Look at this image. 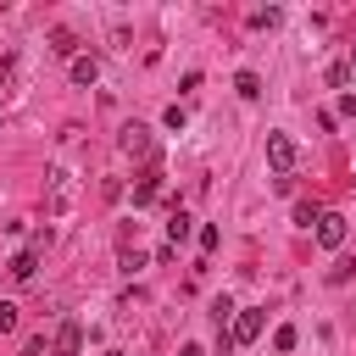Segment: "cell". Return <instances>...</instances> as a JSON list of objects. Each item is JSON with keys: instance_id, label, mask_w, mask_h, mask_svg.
I'll return each mask as SVG.
<instances>
[{"instance_id": "12", "label": "cell", "mask_w": 356, "mask_h": 356, "mask_svg": "<svg viewBox=\"0 0 356 356\" xmlns=\"http://www.w3.org/2000/svg\"><path fill=\"white\" fill-rule=\"evenodd\" d=\"M284 22V11L278 6H261V11H250V28H278Z\"/></svg>"}, {"instance_id": "2", "label": "cell", "mask_w": 356, "mask_h": 356, "mask_svg": "<svg viewBox=\"0 0 356 356\" xmlns=\"http://www.w3.org/2000/svg\"><path fill=\"white\" fill-rule=\"evenodd\" d=\"M117 145H122V156H139V161H150V156H156V139H150V128H145V122H128Z\"/></svg>"}, {"instance_id": "6", "label": "cell", "mask_w": 356, "mask_h": 356, "mask_svg": "<svg viewBox=\"0 0 356 356\" xmlns=\"http://www.w3.org/2000/svg\"><path fill=\"white\" fill-rule=\"evenodd\" d=\"M67 206H72V178H67V172H50V211L61 217Z\"/></svg>"}, {"instance_id": "1", "label": "cell", "mask_w": 356, "mask_h": 356, "mask_svg": "<svg viewBox=\"0 0 356 356\" xmlns=\"http://www.w3.org/2000/svg\"><path fill=\"white\" fill-rule=\"evenodd\" d=\"M267 161H273V172L284 178V172H295V161H300V145H295L289 134H278V128H273V134H267Z\"/></svg>"}, {"instance_id": "19", "label": "cell", "mask_w": 356, "mask_h": 356, "mask_svg": "<svg viewBox=\"0 0 356 356\" xmlns=\"http://www.w3.org/2000/svg\"><path fill=\"white\" fill-rule=\"evenodd\" d=\"M328 83H334V89H345V83H350V67H345V61H334V67H328Z\"/></svg>"}, {"instance_id": "15", "label": "cell", "mask_w": 356, "mask_h": 356, "mask_svg": "<svg viewBox=\"0 0 356 356\" xmlns=\"http://www.w3.org/2000/svg\"><path fill=\"white\" fill-rule=\"evenodd\" d=\"M317 217H323V206H317V200H300V206H295V222H300V228H312Z\"/></svg>"}, {"instance_id": "17", "label": "cell", "mask_w": 356, "mask_h": 356, "mask_svg": "<svg viewBox=\"0 0 356 356\" xmlns=\"http://www.w3.org/2000/svg\"><path fill=\"white\" fill-rule=\"evenodd\" d=\"M234 312H239V306H234L228 295H222V300H211V317H217V328H222V323H234Z\"/></svg>"}, {"instance_id": "14", "label": "cell", "mask_w": 356, "mask_h": 356, "mask_svg": "<svg viewBox=\"0 0 356 356\" xmlns=\"http://www.w3.org/2000/svg\"><path fill=\"white\" fill-rule=\"evenodd\" d=\"M234 89H239L245 100H256V95H261V78H256V72H239V78H234Z\"/></svg>"}, {"instance_id": "7", "label": "cell", "mask_w": 356, "mask_h": 356, "mask_svg": "<svg viewBox=\"0 0 356 356\" xmlns=\"http://www.w3.org/2000/svg\"><path fill=\"white\" fill-rule=\"evenodd\" d=\"M6 273H11V278H17V284H28V278H33V273H39V250H17V256H11V261H6Z\"/></svg>"}, {"instance_id": "8", "label": "cell", "mask_w": 356, "mask_h": 356, "mask_svg": "<svg viewBox=\"0 0 356 356\" xmlns=\"http://www.w3.org/2000/svg\"><path fill=\"white\" fill-rule=\"evenodd\" d=\"M78 350H83V328L78 323H61L56 328V356H78Z\"/></svg>"}, {"instance_id": "21", "label": "cell", "mask_w": 356, "mask_h": 356, "mask_svg": "<svg viewBox=\"0 0 356 356\" xmlns=\"http://www.w3.org/2000/svg\"><path fill=\"white\" fill-rule=\"evenodd\" d=\"M178 356H206V350H200V345H184V350H178Z\"/></svg>"}, {"instance_id": "4", "label": "cell", "mask_w": 356, "mask_h": 356, "mask_svg": "<svg viewBox=\"0 0 356 356\" xmlns=\"http://www.w3.org/2000/svg\"><path fill=\"white\" fill-rule=\"evenodd\" d=\"M256 334H261V312H256V306L234 312V334H228V339H234V345H250Z\"/></svg>"}, {"instance_id": "10", "label": "cell", "mask_w": 356, "mask_h": 356, "mask_svg": "<svg viewBox=\"0 0 356 356\" xmlns=\"http://www.w3.org/2000/svg\"><path fill=\"white\" fill-rule=\"evenodd\" d=\"M95 78H100V61H95V56H83V50H78V56H72V83H83V89H89V83H95Z\"/></svg>"}, {"instance_id": "5", "label": "cell", "mask_w": 356, "mask_h": 356, "mask_svg": "<svg viewBox=\"0 0 356 356\" xmlns=\"http://www.w3.org/2000/svg\"><path fill=\"white\" fill-rule=\"evenodd\" d=\"M189 234H195V217H189V211H184V206H172V217H167V245H172V250H178V245H184V239H189Z\"/></svg>"}, {"instance_id": "16", "label": "cell", "mask_w": 356, "mask_h": 356, "mask_svg": "<svg viewBox=\"0 0 356 356\" xmlns=\"http://www.w3.org/2000/svg\"><path fill=\"white\" fill-rule=\"evenodd\" d=\"M117 267H122V273H139V267H145V256H139L134 245H122V256H117Z\"/></svg>"}, {"instance_id": "18", "label": "cell", "mask_w": 356, "mask_h": 356, "mask_svg": "<svg viewBox=\"0 0 356 356\" xmlns=\"http://www.w3.org/2000/svg\"><path fill=\"white\" fill-rule=\"evenodd\" d=\"M11 328H17V306L0 295V334H11Z\"/></svg>"}, {"instance_id": "11", "label": "cell", "mask_w": 356, "mask_h": 356, "mask_svg": "<svg viewBox=\"0 0 356 356\" xmlns=\"http://www.w3.org/2000/svg\"><path fill=\"white\" fill-rule=\"evenodd\" d=\"M161 122H167L172 134H184V128H189V106H178V100H172V106L161 111Z\"/></svg>"}, {"instance_id": "9", "label": "cell", "mask_w": 356, "mask_h": 356, "mask_svg": "<svg viewBox=\"0 0 356 356\" xmlns=\"http://www.w3.org/2000/svg\"><path fill=\"white\" fill-rule=\"evenodd\" d=\"M156 195H161V167H150V172L134 184V206H150Z\"/></svg>"}, {"instance_id": "13", "label": "cell", "mask_w": 356, "mask_h": 356, "mask_svg": "<svg viewBox=\"0 0 356 356\" xmlns=\"http://www.w3.org/2000/svg\"><path fill=\"white\" fill-rule=\"evenodd\" d=\"M50 50H56V56H78V39H72L67 28H56V33H50Z\"/></svg>"}, {"instance_id": "20", "label": "cell", "mask_w": 356, "mask_h": 356, "mask_svg": "<svg viewBox=\"0 0 356 356\" xmlns=\"http://www.w3.org/2000/svg\"><path fill=\"white\" fill-rule=\"evenodd\" d=\"M295 339H300V334H295V328H289V323H284V328H278V334H273V345H278V350H295Z\"/></svg>"}, {"instance_id": "23", "label": "cell", "mask_w": 356, "mask_h": 356, "mask_svg": "<svg viewBox=\"0 0 356 356\" xmlns=\"http://www.w3.org/2000/svg\"><path fill=\"white\" fill-rule=\"evenodd\" d=\"M106 356H128V350H106Z\"/></svg>"}, {"instance_id": "22", "label": "cell", "mask_w": 356, "mask_h": 356, "mask_svg": "<svg viewBox=\"0 0 356 356\" xmlns=\"http://www.w3.org/2000/svg\"><path fill=\"white\" fill-rule=\"evenodd\" d=\"M345 67H350V72H356V44H350V61H345Z\"/></svg>"}, {"instance_id": "3", "label": "cell", "mask_w": 356, "mask_h": 356, "mask_svg": "<svg viewBox=\"0 0 356 356\" xmlns=\"http://www.w3.org/2000/svg\"><path fill=\"white\" fill-rule=\"evenodd\" d=\"M317 245H323V250H339V245H345V217H339V211H323V217H317Z\"/></svg>"}]
</instances>
